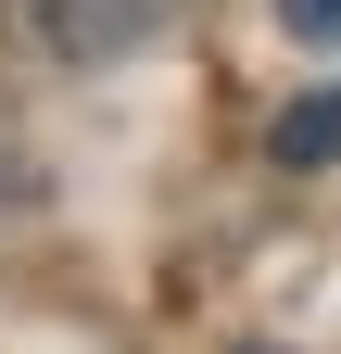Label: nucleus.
<instances>
[{
    "label": "nucleus",
    "instance_id": "obj_1",
    "mask_svg": "<svg viewBox=\"0 0 341 354\" xmlns=\"http://www.w3.org/2000/svg\"><path fill=\"white\" fill-rule=\"evenodd\" d=\"M0 13H13L51 64H126V51H152L190 0H0Z\"/></svg>",
    "mask_w": 341,
    "mask_h": 354
},
{
    "label": "nucleus",
    "instance_id": "obj_2",
    "mask_svg": "<svg viewBox=\"0 0 341 354\" xmlns=\"http://www.w3.org/2000/svg\"><path fill=\"white\" fill-rule=\"evenodd\" d=\"M278 165H341V88H304L278 114Z\"/></svg>",
    "mask_w": 341,
    "mask_h": 354
},
{
    "label": "nucleus",
    "instance_id": "obj_3",
    "mask_svg": "<svg viewBox=\"0 0 341 354\" xmlns=\"http://www.w3.org/2000/svg\"><path fill=\"white\" fill-rule=\"evenodd\" d=\"M278 26L291 38H341V0H278Z\"/></svg>",
    "mask_w": 341,
    "mask_h": 354
}]
</instances>
